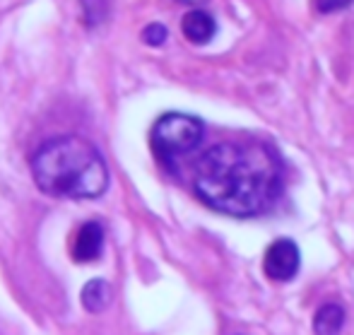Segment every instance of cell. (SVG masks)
I'll return each instance as SVG.
<instances>
[{
	"mask_svg": "<svg viewBox=\"0 0 354 335\" xmlns=\"http://www.w3.org/2000/svg\"><path fill=\"white\" fill-rule=\"evenodd\" d=\"M82 5H84L87 24H92V27L106 17V0H82Z\"/></svg>",
	"mask_w": 354,
	"mask_h": 335,
	"instance_id": "cell-9",
	"label": "cell"
},
{
	"mask_svg": "<svg viewBox=\"0 0 354 335\" xmlns=\"http://www.w3.org/2000/svg\"><path fill=\"white\" fill-rule=\"evenodd\" d=\"M299 268H301V251L292 239H277L268 246L266 258H263V270L268 280L289 282L297 278Z\"/></svg>",
	"mask_w": 354,
	"mask_h": 335,
	"instance_id": "cell-4",
	"label": "cell"
},
{
	"mask_svg": "<svg viewBox=\"0 0 354 335\" xmlns=\"http://www.w3.org/2000/svg\"><path fill=\"white\" fill-rule=\"evenodd\" d=\"M193 186L198 198L217 212L258 217L280 201L284 164L266 143H219L198 159Z\"/></svg>",
	"mask_w": 354,
	"mask_h": 335,
	"instance_id": "cell-1",
	"label": "cell"
},
{
	"mask_svg": "<svg viewBox=\"0 0 354 335\" xmlns=\"http://www.w3.org/2000/svg\"><path fill=\"white\" fill-rule=\"evenodd\" d=\"M316 3V10L323 15H330V12H337V10H345L352 0H313Z\"/></svg>",
	"mask_w": 354,
	"mask_h": 335,
	"instance_id": "cell-11",
	"label": "cell"
},
{
	"mask_svg": "<svg viewBox=\"0 0 354 335\" xmlns=\"http://www.w3.org/2000/svg\"><path fill=\"white\" fill-rule=\"evenodd\" d=\"M345 326V309L335 302L323 304L313 316V335H340Z\"/></svg>",
	"mask_w": 354,
	"mask_h": 335,
	"instance_id": "cell-7",
	"label": "cell"
},
{
	"mask_svg": "<svg viewBox=\"0 0 354 335\" xmlns=\"http://www.w3.org/2000/svg\"><path fill=\"white\" fill-rule=\"evenodd\" d=\"M142 42L147 44V46H162L164 42H167V27L164 24H147V27L142 29Z\"/></svg>",
	"mask_w": 354,
	"mask_h": 335,
	"instance_id": "cell-10",
	"label": "cell"
},
{
	"mask_svg": "<svg viewBox=\"0 0 354 335\" xmlns=\"http://www.w3.org/2000/svg\"><path fill=\"white\" fill-rule=\"evenodd\" d=\"M80 302L87 309L89 314H102L106 311V307L111 304V289H109L106 280H89L82 287V294H80Z\"/></svg>",
	"mask_w": 354,
	"mask_h": 335,
	"instance_id": "cell-8",
	"label": "cell"
},
{
	"mask_svg": "<svg viewBox=\"0 0 354 335\" xmlns=\"http://www.w3.org/2000/svg\"><path fill=\"white\" fill-rule=\"evenodd\" d=\"M178 3H188V5H198V3H205V0H178Z\"/></svg>",
	"mask_w": 354,
	"mask_h": 335,
	"instance_id": "cell-12",
	"label": "cell"
},
{
	"mask_svg": "<svg viewBox=\"0 0 354 335\" xmlns=\"http://www.w3.org/2000/svg\"><path fill=\"white\" fill-rule=\"evenodd\" d=\"M32 176L46 196L89 201L109 186V169L99 150L77 135L48 140L32 157Z\"/></svg>",
	"mask_w": 354,
	"mask_h": 335,
	"instance_id": "cell-2",
	"label": "cell"
},
{
	"mask_svg": "<svg viewBox=\"0 0 354 335\" xmlns=\"http://www.w3.org/2000/svg\"><path fill=\"white\" fill-rule=\"evenodd\" d=\"M104 248V229L99 222H84L77 229L73 244H71V256L77 263H92L102 256Z\"/></svg>",
	"mask_w": 354,
	"mask_h": 335,
	"instance_id": "cell-5",
	"label": "cell"
},
{
	"mask_svg": "<svg viewBox=\"0 0 354 335\" xmlns=\"http://www.w3.org/2000/svg\"><path fill=\"white\" fill-rule=\"evenodd\" d=\"M181 32L191 44L203 46V44L212 42L214 32H217V24H214L212 15L205 12V10H191V12L183 15Z\"/></svg>",
	"mask_w": 354,
	"mask_h": 335,
	"instance_id": "cell-6",
	"label": "cell"
},
{
	"mask_svg": "<svg viewBox=\"0 0 354 335\" xmlns=\"http://www.w3.org/2000/svg\"><path fill=\"white\" fill-rule=\"evenodd\" d=\"M203 135H205V128H203V121H198L196 116L164 114L152 126L149 145H152V152L157 154L159 162L171 167L176 159L193 152L203 143Z\"/></svg>",
	"mask_w": 354,
	"mask_h": 335,
	"instance_id": "cell-3",
	"label": "cell"
}]
</instances>
